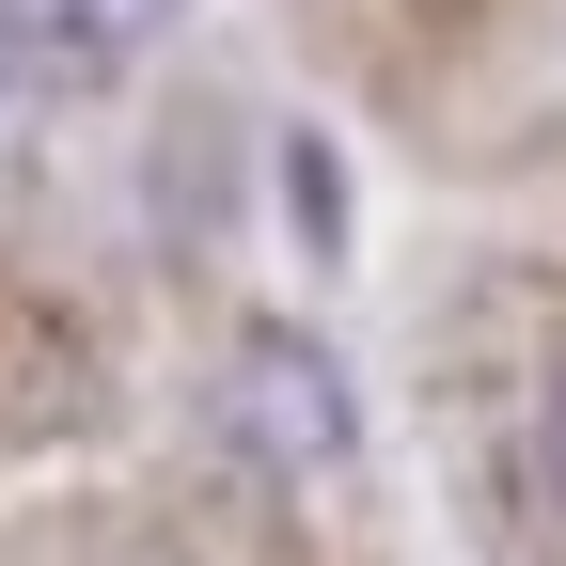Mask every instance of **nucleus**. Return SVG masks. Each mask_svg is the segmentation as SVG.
<instances>
[{"mask_svg":"<svg viewBox=\"0 0 566 566\" xmlns=\"http://www.w3.org/2000/svg\"><path fill=\"white\" fill-rule=\"evenodd\" d=\"M535 472L566 488V378H551V409H535Z\"/></svg>","mask_w":566,"mask_h":566,"instance_id":"obj_4","label":"nucleus"},{"mask_svg":"<svg viewBox=\"0 0 566 566\" xmlns=\"http://www.w3.org/2000/svg\"><path fill=\"white\" fill-rule=\"evenodd\" d=\"M0 95H48V63H32V32H17V0H0Z\"/></svg>","mask_w":566,"mask_h":566,"instance_id":"obj_3","label":"nucleus"},{"mask_svg":"<svg viewBox=\"0 0 566 566\" xmlns=\"http://www.w3.org/2000/svg\"><path fill=\"white\" fill-rule=\"evenodd\" d=\"M221 424H237L268 472H331V457H346V378H331V346L252 331V346H237V378H221Z\"/></svg>","mask_w":566,"mask_h":566,"instance_id":"obj_1","label":"nucleus"},{"mask_svg":"<svg viewBox=\"0 0 566 566\" xmlns=\"http://www.w3.org/2000/svg\"><path fill=\"white\" fill-rule=\"evenodd\" d=\"M174 17H189V0H17V32H32L48 80H111V63H142Z\"/></svg>","mask_w":566,"mask_h":566,"instance_id":"obj_2","label":"nucleus"}]
</instances>
